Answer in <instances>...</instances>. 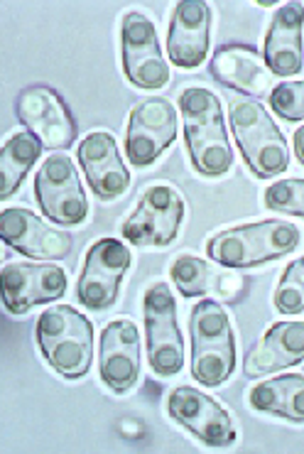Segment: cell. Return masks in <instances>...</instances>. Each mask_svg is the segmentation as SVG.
Returning <instances> with one entry per match:
<instances>
[{
  "instance_id": "obj_1",
  "label": "cell",
  "mask_w": 304,
  "mask_h": 454,
  "mask_svg": "<svg viewBox=\"0 0 304 454\" xmlns=\"http://www.w3.org/2000/svg\"><path fill=\"white\" fill-rule=\"evenodd\" d=\"M179 111L194 169L204 177H223L233 168V150L219 96L204 86L184 89L179 96Z\"/></svg>"
},
{
  "instance_id": "obj_2",
  "label": "cell",
  "mask_w": 304,
  "mask_h": 454,
  "mask_svg": "<svg viewBox=\"0 0 304 454\" xmlns=\"http://www.w3.org/2000/svg\"><path fill=\"white\" fill-rule=\"evenodd\" d=\"M302 241L300 229L283 219L221 229L207 241V255L223 268H255L292 254Z\"/></svg>"
},
{
  "instance_id": "obj_3",
  "label": "cell",
  "mask_w": 304,
  "mask_h": 454,
  "mask_svg": "<svg viewBox=\"0 0 304 454\" xmlns=\"http://www.w3.org/2000/svg\"><path fill=\"white\" fill-rule=\"evenodd\" d=\"M35 337L47 364L64 379H84L94 366V325L74 307L44 309L35 325Z\"/></svg>"
},
{
  "instance_id": "obj_4",
  "label": "cell",
  "mask_w": 304,
  "mask_h": 454,
  "mask_svg": "<svg viewBox=\"0 0 304 454\" xmlns=\"http://www.w3.org/2000/svg\"><path fill=\"white\" fill-rule=\"evenodd\" d=\"M191 376L199 386H221L236 369V334L219 300H199L189 312Z\"/></svg>"
},
{
  "instance_id": "obj_5",
  "label": "cell",
  "mask_w": 304,
  "mask_h": 454,
  "mask_svg": "<svg viewBox=\"0 0 304 454\" xmlns=\"http://www.w3.org/2000/svg\"><path fill=\"white\" fill-rule=\"evenodd\" d=\"M229 123L246 165L258 180H270L290 168V145L261 101L233 96Z\"/></svg>"
},
{
  "instance_id": "obj_6",
  "label": "cell",
  "mask_w": 304,
  "mask_h": 454,
  "mask_svg": "<svg viewBox=\"0 0 304 454\" xmlns=\"http://www.w3.org/2000/svg\"><path fill=\"white\" fill-rule=\"evenodd\" d=\"M143 317H145L147 361L152 373L160 379L177 376L184 366V339L179 332L177 300L168 283H155L143 297Z\"/></svg>"
},
{
  "instance_id": "obj_7",
  "label": "cell",
  "mask_w": 304,
  "mask_h": 454,
  "mask_svg": "<svg viewBox=\"0 0 304 454\" xmlns=\"http://www.w3.org/2000/svg\"><path fill=\"white\" fill-rule=\"evenodd\" d=\"M184 214V197L172 184H152L123 222L121 233L137 248H165L179 236Z\"/></svg>"
},
{
  "instance_id": "obj_8",
  "label": "cell",
  "mask_w": 304,
  "mask_h": 454,
  "mask_svg": "<svg viewBox=\"0 0 304 454\" xmlns=\"http://www.w3.org/2000/svg\"><path fill=\"white\" fill-rule=\"evenodd\" d=\"M35 200L57 226H82L91 209L79 169L64 153H54L40 165L35 175Z\"/></svg>"
},
{
  "instance_id": "obj_9",
  "label": "cell",
  "mask_w": 304,
  "mask_h": 454,
  "mask_svg": "<svg viewBox=\"0 0 304 454\" xmlns=\"http://www.w3.org/2000/svg\"><path fill=\"white\" fill-rule=\"evenodd\" d=\"M121 59L126 79L143 91L169 84V64L160 50L158 27L143 11H128L121 20Z\"/></svg>"
},
{
  "instance_id": "obj_10",
  "label": "cell",
  "mask_w": 304,
  "mask_h": 454,
  "mask_svg": "<svg viewBox=\"0 0 304 454\" xmlns=\"http://www.w3.org/2000/svg\"><path fill=\"white\" fill-rule=\"evenodd\" d=\"M130 263H133V255L123 241L105 236L91 243V248L86 251L84 268L76 280L79 302L94 312H104L116 305Z\"/></svg>"
},
{
  "instance_id": "obj_11",
  "label": "cell",
  "mask_w": 304,
  "mask_h": 454,
  "mask_svg": "<svg viewBox=\"0 0 304 454\" xmlns=\"http://www.w3.org/2000/svg\"><path fill=\"white\" fill-rule=\"evenodd\" d=\"M177 108L165 96L137 101L126 128V155L133 168H147L175 143Z\"/></svg>"
},
{
  "instance_id": "obj_12",
  "label": "cell",
  "mask_w": 304,
  "mask_h": 454,
  "mask_svg": "<svg viewBox=\"0 0 304 454\" xmlns=\"http://www.w3.org/2000/svg\"><path fill=\"white\" fill-rule=\"evenodd\" d=\"M169 418L182 425L189 434H194L207 447H231L238 440V430L231 412L226 411L209 393L177 386L168 395Z\"/></svg>"
},
{
  "instance_id": "obj_13",
  "label": "cell",
  "mask_w": 304,
  "mask_h": 454,
  "mask_svg": "<svg viewBox=\"0 0 304 454\" xmlns=\"http://www.w3.org/2000/svg\"><path fill=\"white\" fill-rule=\"evenodd\" d=\"M69 287V278L57 263H8L0 270V295L11 315H25L32 307L59 300Z\"/></svg>"
},
{
  "instance_id": "obj_14",
  "label": "cell",
  "mask_w": 304,
  "mask_h": 454,
  "mask_svg": "<svg viewBox=\"0 0 304 454\" xmlns=\"http://www.w3.org/2000/svg\"><path fill=\"white\" fill-rule=\"evenodd\" d=\"M15 114L32 136L50 150H66L76 137V123L64 98L50 86H27L15 98Z\"/></svg>"
},
{
  "instance_id": "obj_15",
  "label": "cell",
  "mask_w": 304,
  "mask_h": 454,
  "mask_svg": "<svg viewBox=\"0 0 304 454\" xmlns=\"http://www.w3.org/2000/svg\"><path fill=\"white\" fill-rule=\"evenodd\" d=\"M169 280L184 297H211L226 305H241L251 290L248 275L226 270L199 255H177L169 263Z\"/></svg>"
},
{
  "instance_id": "obj_16",
  "label": "cell",
  "mask_w": 304,
  "mask_h": 454,
  "mask_svg": "<svg viewBox=\"0 0 304 454\" xmlns=\"http://www.w3.org/2000/svg\"><path fill=\"white\" fill-rule=\"evenodd\" d=\"M0 236L12 251L35 261H62L74 248L72 233L44 223L25 207H8L0 212Z\"/></svg>"
},
{
  "instance_id": "obj_17",
  "label": "cell",
  "mask_w": 304,
  "mask_h": 454,
  "mask_svg": "<svg viewBox=\"0 0 304 454\" xmlns=\"http://www.w3.org/2000/svg\"><path fill=\"white\" fill-rule=\"evenodd\" d=\"M140 356H143V344H140V332L126 317L111 319L101 329V341H98V373L101 380L113 393H128L140 379Z\"/></svg>"
},
{
  "instance_id": "obj_18",
  "label": "cell",
  "mask_w": 304,
  "mask_h": 454,
  "mask_svg": "<svg viewBox=\"0 0 304 454\" xmlns=\"http://www.w3.org/2000/svg\"><path fill=\"white\" fill-rule=\"evenodd\" d=\"M211 8L204 0H179L168 30L169 62L179 69H197L207 62L211 44Z\"/></svg>"
},
{
  "instance_id": "obj_19",
  "label": "cell",
  "mask_w": 304,
  "mask_h": 454,
  "mask_svg": "<svg viewBox=\"0 0 304 454\" xmlns=\"http://www.w3.org/2000/svg\"><path fill=\"white\" fill-rule=\"evenodd\" d=\"M79 165L84 169L86 182L98 200L111 201L126 194L130 187V172L121 158L116 137L108 130H94L79 143L76 150Z\"/></svg>"
},
{
  "instance_id": "obj_20",
  "label": "cell",
  "mask_w": 304,
  "mask_h": 454,
  "mask_svg": "<svg viewBox=\"0 0 304 454\" xmlns=\"http://www.w3.org/2000/svg\"><path fill=\"white\" fill-rule=\"evenodd\" d=\"M262 62L275 76H294L304 67V5L283 3L265 35Z\"/></svg>"
},
{
  "instance_id": "obj_21",
  "label": "cell",
  "mask_w": 304,
  "mask_h": 454,
  "mask_svg": "<svg viewBox=\"0 0 304 454\" xmlns=\"http://www.w3.org/2000/svg\"><path fill=\"white\" fill-rule=\"evenodd\" d=\"M211 74L216 82L241 94L255 98L273 94L275 74L248 44H221L211 57Z\"/></svg>"
},
{
  "instance_id": "obj_22",
  "label": "cell",
  "mask_w": 304,
  "mask_h": 454,
  "mask_svg": "<svg viewBox=\"0 0 304 454\" xmlns=\"http://www.w3.org/2000/svg\"><path fill=\"white\" fill-rule=\"evenodd\" d=\"M304 361V322H275L262 339L248 351L243 361V373L248 379H261L275 371L290 369Z\"/></svg>"
},
{
  "instance_id": "obj_23",
  "label": "cell",
  "mask_w": 304,
  "mask_h": 454,
  "mask_svg": "<svg viewBox=\"0 0 304 454\" xmlns=\"http://www.w3.org/2000/svg\"><path fill=\"white\" fill-rule=\"evenodd\" d=\"M248 403L253 411L304 423V373H283L262 380L248 391Z\"/></svg>"
},
{
  "instance_id": "obj_24",
  "label": "cell",
  "mask_w": 304,
  "mask_h": 454,
  "mask_svg": "<svg viewBox=\"0 0 304 454\" xmlns=\"http://www.w3.org/2000/svg\"><path fill=\"white\" fill-rule=\"evenodd\" d=\"M43 143L30 130L12 133L0 148V200H8L20 190L30 169L43 155Z\"/></svg>"
},
{
  "instance_id": "obj_25",
  "label": "cell",
  "mask_w": 304,
  "mask_h": 454,
  "mask_svg": "<svg viewBox=\"0 0 304 454\" xmlns=\"http://www.w3.org/2000/svg\"><path fill=\"white\" fill-rule=\"evenodd\" d=\"M273 305L280 315L290 317L304 312V255L283 270L273 293Z\"/></svg>"
},
{
  "instance_id": "obj_26",
  "label": "cell",
  "mask_w": 304,
  "mask_h": 454,
  "mask_svg": "<svg viewBox=\"0 0 304 454\" xmlns=\"http://www.w3.org/2000/svg\"><path fill=\"white\" fill-rule=\"evenodd\" d=\"M262 201L273 212L302 216L304 219V180L302 177H292V180L273 182L262 194Z\"/></svg>"
},
{
  "instance_id": "obj_27",
  "label": "cell",
  "mask_w": 304,
  "mask_h": 454,
  "mask_svg": "<svg viewBox=\"0 0 304 454\" xmlns=\"http://www.w3.org/2000/svg\"><path fill=\"white\" fill-rule=\"evenodd\" d=\"M270 108L290 123L304 121V79L275 86L270 94Z\"/></svg>"
},
{
  "instance_id": "obj_28",
  "label": "cell",
  "mask_w": 304,
  "mask_h": 454,
  "mask_svg": "<svg viewBox=\"0 0 304 454\" xmlns=\"http://www.w3.org/2000/svg\"><path fill=\"white\" fill-rule=\"evenodd\" d=\"M292 148H294V158L300 160V162H302V165H304V126L294 130Z\"/></svg>"
}]
</instances>
